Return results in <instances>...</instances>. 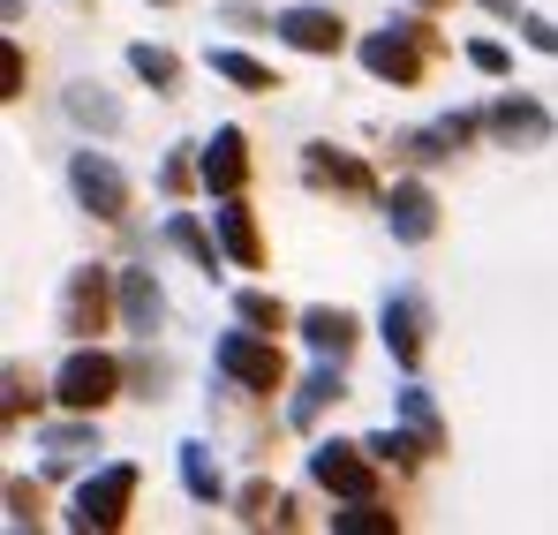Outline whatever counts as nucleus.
<instances>
[{"label": "nucleus", "instance_id": "nucleus-1", "mask_svg": "<svg viewBox=\"0 0 558 535\" xmlns=\"http://www.w3.org/2000/svg\"><path fill=\"white\" fill-rule=\"evenodd\" d=\"M423 38H430V23H423V15L385 23V31L363 38V69H371L377 84H415V76H423Z\"/></svg>", "mask_w": 558, "mask_h": 535}, {"label": "nucleus", "instance_id": "nucleus-2", "mask_svg": "<svg viewBox=\"0 0 558 535\" xmlns=\"http://www.w3.org/2000/svg\"><path fill=\"white\" fill-rule=\"evenodd\" d=\"M113 385H121L113 355H98V348H76V355L61 362V377H53V400H61L69 415H98V408L113 400Z\"/></svg>", "mask_w": 558, "mask_h": 535}, {"label": "nucleus", "instance_id": "nucleus-3", "mask_svg": "<svg viewBox=\"0 0 558 535\" xmlns=\"http://www.w3.org/2000/svg\"><path fill=\"white\" fill-rule=\"evenodd\" d=\"M129 498H136V467H129V460H113V467H98L92 483L76 490L69 528H121V521H129Z\"/></svg>", "mask_w": 558, "mask_h": 535}, {"label": "nucleus", "instance_id": "nucleus-4", "mask_svg": "<svg viewBox=\"0 0 558 535\" xmlns=\"http://www.w3.org/2000/svg\"><path fill=\"white\" fill-rule=\"evenodd\" d=\"M219 369L242 385V392H279V348L272 332H219Z\"/></svg>", "mask_w": 558, "mask_h": 535}, {"label": "nucleus", "instance_id": "nucleus-5", "mask_svg": "<svg viewBox=\"0 0 558 535\" xmlns=\"http://www.w3.org/2000/svg\"><path fill=\"white\" fill-rule=\"evenodd\" d=\"M371 446H348V438H325L310 452V475L332 490V498H377V475H371Z\"/></svg>", "mask_w": 558, "mask_h": 535}, {"label": "nucleus", "instance_id": "nucleus-6", "mask_svg": "<svg viewBox=\"0 0 558 535\" xmlns=\"http://www.w3.org/2000/svg\"><path fill=\"white\" fill-rule=\"evenodd\" d=\"M106 294H113V271L106 265H76L69 271V287H61V332H69V340L106 332Z\"/></svg>", "mask_w": 558, "mask_h": 535}, {"label": "nucleus", "instance_id": "nucleus-7", "mask_svg": "<svg viewBox=\"0 0 558 535\" xmlns=\"http://www.w3.org/2000/svg\"><path fill=\"white\" fill-rule=\"evenodd\" d=\"M69 189H76V204H84L92 219H121V211H129V181H121V167H113L106 151H76V159H69Z\"/></svg>", "mask_w": 558, "mask_h": 535}, {"label": "nucleus", "instance_id": "nucleus-8", "mask_svg": "<svg viewBox=\"0 0 558 535\" xmlns=\"http://www.w3.org/2000/svg\"><path fill=\"white\" fill-rule=\"evenodd\" d=\"M385 348L400 369H415L423 348H430V302L415 294V287H400V294H385Z\"/></svg>", "mask_w": 558, "mask_h": 535}, {"label": "nucleus", "instance_id": "nucleus-9", "mask_svg": "<svg viewBox=\"0 0 558 535\" xmlns=\"http://www.w3.org/2000/svg\"><path fill=\"white\" fill-rule=\"evenodd\" d=\"M385 227H392V242L423 250V242L438 234V196H430L423 181H400V189L385 196Z\"/></svg>", "mask_w": 558, "mask_h": 535}, {"label": "nucleus", "instance_id": "nucleus-10", "mask_svg": "<svg viewBox=\"0 0 558 535\" xmlns=\"http://www.w3.org/2000/svg\"><path fill=\"white\" fill-rule=\"evenodd\" d=\"M196 181H204L211 196H242V181H250V136H242V129H219V136L204 144V159H196Z\"/></svg>", "mask_w": 558, "mask_h": 535}, {"label": "nucleus", "instance_id": "nucleus-11", "mask_svg": "<svg viewBox=\"0 0 558 535\" xmlns=\"http://www.w3.org/2000/svg\"><path fill=\"white\" fill-rule=\"evenodd\" d=\"M272 31L294 53H340V46H348V23H340L332 8H279Z\"/></svg>", "mask_w": 558, "mask_h": 535}, {"label": "nucleus", "instance_id": "nucleus-12", "mask_svg": "<svg viewBox=\"0 0 558 535\" xmlns=\"http://www.w3.org/2000/svg\"><path fill=\"white\" fill-rule=\"evenodd\" d=\"M211 219H219V242H227V257H234V265H242V271L265 265V242H257V211H250L242 196H219V211H211Z\"/></svg>", "mask_w": 558, "mask_h": 535}, {"label": "nucleus", "instance_id": "nucleus-13", "mask_svg": "<svg viewBox=\"0 0 558 535\" xmlns=\"http://www.w3.org/2000/svg\"><path fill=\"white\" fill-rule=\"evenodd\" d=\"M340 362V355H332ZM332 362H317V369H310V377H302V392H294V400H287V415H294V430H310V423H317V415H325V408H332V400H340V392H348V385H340V369H332Z\"/></svg>", "mask_w": 558, "mask_h": 535}, {"label": "nucleus", "instance_id": "nucleus-14", "mask_svg": "<svg viewBox=\"0 0 558 535\" xmlns=\"http://www.w3.org/2000/svg\"><path fill=\"white\" fill-rule=\"evenodd\" d=\"M121 317H129L136 332H151V325L167 317V294H159L151 271H121Z\"/></svg>", "mask_w": 558, "mask_h": 535}, {"label": "nucleus", "instance_id": "nucleus-15", "mask_svg": "<svg viewBox=\"0 0 558 535\" xmlns=\"http://www.w3.org/2000/svg\"><path fill=\"white\" fill-rule=\"evenodd\" d=\"M302 340H310L317 355H348V348H355V317H348V309H302Z\"/></svg>", "mask_w": 558, "mask_h": 535}, {"label": "nucleus", "instance_id": "nucleus-16", "mask_svg": "<svg viewBox=\"0 0 558 535\" xmlns=\"http://www.w3.org/2000/svg\"><path fill=\"white\" fill-rule=\"evenodd\" d=\"M302 174L332 181V189H371V167H363V159H340L332 144H310V151H302Z\"/></svg>", "mask_w": 558, "mask_h": 535}, {"label": "nucleus", "instance_id": "nucleus-17", "mask_svg": "<svg viewBox=\"0 0 558 535\" xmlns=\"http://www.w3.org/2000/svg\"><path fill=\"white\" fill-rule=\"evenodd\" d=\"M400 430H408V438H415L423 452H446L438 408H430V392H423V385H408V392H400Z\"/></svg>", "mask_w": 558, "mask_h": 535}, {"label": "nucleus", "instance_id": "nucleus-18", "mask_svg": "<svg viewBox=\"0 0 558 535\" xmlns=\"http://www.w3.org/2000/svg\"><path fill=\"white\" fill-rule=\"evenodd\" d=\"M61 106H69V121H84V129H98V136H113V129H121V106H113L98 84H69Z\"/></svg>", "mask_w": 558, "mask_h": 535}, {"label": "nucleus", "instance_id": "nucleus-19", "mask_svg": "<svg viewBox=\"0 0 558 535\" xmlns=\"http://www.w3.org/2000/svg\"><path fill=\"white\" fill-rule=\"evenodd\" d=\"M490 129H498V136H521V144H544V136H551V113L529 106V98H506V106L490 113Z\"/></svg>", "mask_w": 558, "mask_h": 535}, {"label": "nucleus", "instance_id": "nucleus-20", "mask_svg": "<svg viewBox=\"0 0 558 535\" xmlns=\"http://www.w3.org/2000/svg\"><path fill=\"white\" fill-rule=\"evenodd\" d=\"M182 490L196 498V506H219V460H211V446H182Z\"/></svg>", "mask_w": 558, "mask_h": 535}, {"label": "nucleus", "instance_id": "nucleus-21", "mask_svg": "<svg viewBox=\"0 0 558 535\" xmlns=\"http://www.w3.org/2000/svg\"><path fill=\"white\" fill-rule=\"evenodd\" d=\"M211 76H227V84H242V90H279L272 69L250 61V53H234V46H211Z\"/></svg>", "mask_w": 558, "mask_h": 535}, {"label": "nucleus", "instance_id": "nucleus-22", "mask_svg": "<svg viewBox=\"0 0 558 535\" xmlns=\"http://www.w3.org/2000/svg\"><path fill=\"white\" fill-rule=\"evenodd\" d=\"M167 242H174V250H189L204 271H219V250H227V242H211V234H204L189 211H174V219H167Z\"/></svg>", "mask_w": 558, "mask_h": 535}, {"label": "nucleus", "instance_id": "nucleus-23", "mask_svg": "<svg viewBox=\"0 0 558 535\" xmlns=\"http://www.w3.org/2000/svg\"><path fill=\"white\" fill-rule=\"evenodd\" d=\"M129 69H136L151 90H174V84H182V61H174L167 46H129Z\"/></svg>", "mask_w": 558, "mask_h": 535}, {"label": "nucleus", "instance_id": "nucleus-24", "mask_svg": "<svg viewBox=\"0 0 558 535\" xmlns=\"http://www.w3.org/2000/svg\"><path fill=\"white\" fill-rule=\"evenodd\" d=\"M332 528L340 535H392V513L377 498H348V513H332Z\"/></svg>", "mask_w": 558, "mask_h": 535}, {"label": "nucleus", "instance_id": "nucleus-25", "mask_svg": "<svg viewBox=\"0 0 558 535\" xmlns=\"http://www.w3.org/2000/svg\"><path fill=\"white\" fill-rule=\"evenodd\" d=\"M234 309H242V325H257V332H279V325H287V309H279L265 287H242V294H234Z\"/></svg>", "mask_w": 558, "mask_h": 535}, {"label": "nucleus", "instance_id": "nucleus-26", "mask_svg": "<svg viewBox=\"0 0 558 535\" xmlns=\"http://www.w3.org/2000/svg\"><path fill=\"white\" fill-rule=\"evenodd\" d=\"M279 513H287V506H279L272 483H250V490H242V521H250V528H265V521H279Z\"/></svg>", "mask_w": 558, "mask_h": 535}, {"label": "nucleus", "instance_id": "nucleus-27", "mask_svg": "<svg viewBox=\"0 0 558 535\" xmlns=\"http://www.w3.org/2000/svg\"><path fill=\"white\" fill-rule=\"evenodd\" d=\"M468 61H475L483 76H506V46H490V38H475V46H468Z\"/></svg>", "mask_w": 558, "mask_h": 535}, {"label": "nucleus", "instance_id": "nucleus-28", "mask_svg": "<svg viewBox=\"0 0 558 535\" xmlns=\"http://www.w3.org/2000/svg\"><path fill=\"white\" fill-rule=\"evenodd\" d=\"M521 31H529V46H544V53H558V23H544V15H521Z\"/></svg>", "mask_w": 558, "mask_h": 535}, {"label": "nucleus", "instance_id": "nucleus-29", "mask_svg": "<svg viewBox=\"0 0 558 535\" xmlns=\"http://www.w3.org/2000/svg\"><path fill=\"white\" fill-rule=\"evenodd\" d=\"M8 506H15V513H8V521H15V528H23V521H31V513H38V498H31V490H23V483H8Z\"/></svg>", "mask_w": 558, "mask_h": 535}, {"label": "nucleus", "instance_id": "nucleus-30", "mask_svg": "<svg viewBox=\"0 0 558 535\" xmlns=\"http://www.w3.org/2000/svg\"><path fill=\"white\" fill-rule=\"evenodd\" d=\"M483 8H498V15H521V8H513V0H483Z\"/></svg>", "mask_w": 558, "mask_h": 535}, {"label": "nucleus", "instance_id": "nucleus-31", "mask_svg": "<svg viewBox=\"0 0 558 535\" xmlns=\"http://www.w3.org/2000/svg\"><path fill=\"white\" fill-rule=\"evenodd\" d=\"M415 8H438V0H415Z\"/></svg>", "mask_w": 558, "mask_h": 535}, {"label": "nucleus", "instance_id": "nucleus-32", "mask_svg": "<svg viewBox=\"0 0 558 535\" xmlns=\"http://www.w3.org/2000/svg\"><path fill=\"white\" fill-rule=\"evenodd\" d=\"M159 8H167V0H159Z\"/></svg>", "mask_w": 558, "mask_h": 535}]
</instances>
